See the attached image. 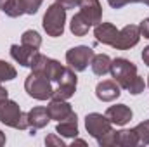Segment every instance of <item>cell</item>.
<instances>
[{
    "label": "cell",
    "instance_id": "6da1fadb",
    "mask_svg": "<svg viewBox=\"0 0 149 147\" xmlns=\"http://www.w3.org/2000/svg\"><path fill=\"white\" fill-rule=\"evenodd\" d=\"M0 123H3L5 126L16 128V130L30 128L28 112H23L19 104L10 99H5L0 102Z\"/></svg>",
    "mask_w": 149,
    "mask_h": 147
},
{
    "label": "cell",
    "instance_id": "7a4b0ae2",
    "mask_svg": "<svg viewBox=\"0 0 149 147\" xmlns=\"http://www.w3.org/2000/svg\"><path fill=\"white\" fill-rule=\"evenodd\" d=\"M24 90L30 97L37 99V101H50L52 95H54V87H52V81L42 73H31L26 76L24 80Z\"/></svg>",
    "mask_w": 149,
    "mask_h": 147
},
{
    "label": "cell",
    "instance_id": "3957f363",
    "mask_svg": "<svg viewBox=\"0 0 149 147\" xmlns=\"http://www.w3.org/2000/svg\"><path fill=\"white\" fill-rule=\"evenodd\" d=\"M109 73H111L113 80L120 85V88H123V90H128L130 87H132V83L137 80V66L132 62V61H128V59H125V57H116L114 61H111V69H109Z\"/></svg>",
    "mask_w": 149,
    "mask_h": 147
},
{
    "label": "cell",
    "instance_id": "277c9868",
    "mask_svg": "<svg viewBox=\"0 0 149 147\" xmlns=\"http://www.w3.org/2000/svg\"><path fill=\"white\" fill-rule=\"evenodd\" d=\"M64 23H66V9L59 5L57 2L47 7V12L43 16L42 26L49 37H63L64 33Z\"/></svg>",
    "mask_w": 149,
    "mask_h": 147
},
{
    "label": "cell",
    "instance_id": "5b68a950",
    "mask_svg": "<svg viewBox=\"0 0 149 147\" xmlns=\"http://www.w3.org/2000/svg\"><path fill=\"white\" fill-rule=\"evenodd\" d=\"M30 68H31V71H35V73L45 74L52 83H57V81L61 80V76L64 74V69H66L59 61L50 59V57H47V55H43V54H40V52H37V54L33 55V61H31Z\"/></svg>",
    "mask_w": 149,
    "mask_h": 147
},
{
    "label": "cell",
    "instance_id": "8992f818",
    "mask_svg": "<svg viewBox=\"0 0 149 147\" xmlns=\"http://www.w3.org/2000/svg\"><path fill=\"white\" fill-rule=\"evenodd\" d=\"M94 50L87 45H78V47H73L66 52V64L68 68H71L74 73H80V71H85L92 59H94Z\"/></svg>",
    "mask_w": 149,
    "mask_h": 147
},
{
    "label": "cell",
    "instance_id": "52a82bcc",
    "mask_svg": "<svg viewBox=\"0 0 149 147\" xmlns=\"http://www.w3.org/2000/svg\"><path fill=\"white\" fill-rule=\"evenodd\" d=\"M85 128L88 132L90 137L94 139H101L104 133L113 130V123L106 118V114L101 112H90L85 116Z\"/></svg>",
    "mask_w": 149,
    "mask_h": 147
},
{
    "label": "cell",
    "instance_id": "ba28073f",
    "mask_svg": "<svg viewBox=\"0 0 149 147\" xmlns=\"http://www.w3.org/2000/svg\"><path fill=\"white\" fill-rule=\"evenodd\" d=\"M76 83H78L76 73H74L71 68H66L64 69V74L57 81V87L54 88L52 99H63V101L71 99L74 95V92H76Z\"/></svg>",
    "mask_w": 149,
    "mask_h": 147
},
{
    "label": "cell",
    "instance_id": "9c48e42d",
    "mask_svg": "<svg viewBox=\"0 0 149 147\" xmlns=\"http://www.w3.org/2000/svg\"><path fill=\"white\" fill-rule=\"evenodd\" d=\"M141 40V31L137 24H127L123 30L118 31V37L113 42L111 47H114L116 50H128L132 47H135Z\"/></svg>",
    "mask_w": 149,
    "mask_h": 147
},
{
    "label": "cell",
    "instance_id": "30bf717a",
    "mask_svg": "<svg viewBox=\"0 0 149 147\" xmlns=\"http://www.w3.org/2000/svg\"><path fill=\"white\" fill-rule=\"evenodd\" d=\"M80 14L88 21L90 26H95L102 19V7L99 0H80L78 2Z\"/></svg>",
    "mask_w": 149,
    "mask_h": 147
},
{
    "label": "cell",
    "instance_id": "8fae6325",
    "mask_svg": "<svg viewBox=\"0 0 149 147\" xmlns=\"http://www.w3.org/2000/svg\"><path fill=\"white\" fill-rule=\"evenodd\" d=\"M95 95L102 102H113V101H116L121 95V88H120V85L114 80H104V81L97 83Z\"/></svg>",
    "mask_w": 149,
    "mask_h": 147
},
{
    "label": "cell",
    "instance_id": "7c38bea8",
    "mask_svg": "<svg viewBox=\"0 0 149 147\" xmlns=\"http://www.w3.org/2000/svg\"><path fill=\"white\" fill-rule=\"evenodd\" d=\"M132 116H134V112L127 104H116V106H109L106 109V118L116 126L127 125L132 119Z\"/></svg>",
    "mask_w": 149,
    "mask_h": 147
},
{
    "label": "cell",
    "instance_id": "4fadbf2b",
    "mask_svg": "<svg viewBox=\"0 0 149 147\" xmlns=\"http://www.w3.org/2000/svg\"><path fill=\"white\" fill-rule=\"evenodd\" d=\"M38 52V49H33V47H28V45H17V43H14V45H10V57L17 62V64H21V66H24V68H30V64H31V61H33V55Z\"/></svg>",
    "mask_w": 149,
    "mask_h": 147
},
{
    "label": "cell",
    "instance_id": "5bb4252c",
    "mask_svg": "<svg viewBox=\"0 0 149 147\" xmlns=\"http://www.w3.org/2000/svg\"><path fill=\"white\" fill-rule=\"evenodd\" d=\"M56 133L61 135V137H68V139L78 137V118H76V112H71L68 118L57 121Z\"/></svg>",
    "mask_w": 149,
    "mask_h": 147
},
{
    "label": "cell",
    "instance_id": "9a60e30c",
    "mask_svg": "<svg viewBox=\"0 0 149 147\" xmlns=\"http://www.w3.org/2000/svg\"><path fill=\"white\" fill-rule=\"evenodd\" d=\"M94 37L97 40V43L102 45H113V42L118 37V30L113 26L111 23H99L94 28Z\"/></svg>",
    "mask_w": 149,
    "mask_h": 147
},
{
    "label": "cell",
    "instance_id": "2e32d148",
    "mask_svg": "<svg viewBox=\"0 0 149 147\" xmlns=\"http://www.w3.org/2000/svg\"><path fill=\"white\" fill-rule=\"evenodd\" d=\"M47 111H49V116L50 119H56V121H61L64 118H68L73 109H71V104L63 101V99H50L49 106H47Z\"/></svg>",
    "mask_w": 149,
    "mask_h": 147
},
{
    "label": "cell",
    "instance_id": "e0dca14e",
    "mask_svg": "<svg viewBox=\"0 0 149 147\" xmlns=\"http://www.w3.org/2000/svg\"><path fill=\"white\" fill-rule=\"evenodd\" d=\"M28 121H30V128H45L50 121V116H49V111L47 107H42V106H37L33 109L28 111Z\"/></svg>",
    "mask_w": 149,
    "mask_h": 147
},
{
    "label": "cell",
    "instance_id": "ac0fdd59",
    "mask_svg": "<svg viewBox=\"0 0 149 147\" xmlns=\"http://www.w3.org/2000/svg\"><path fill=\"white\" fill-rule=\"evenodd\" d=\"M90 68H92L94 74L104 76V74L109 73V69H111V57L108 54H95L92 62H90Z\"/></svg>",
    "mask_w": 149,
    "mask_h": 147
},
{
    "label": "cell",
    "instance_id": "d6986e66",
    "mask_svg": "<svg viewBox=\"0 0 149 147\" xmlns=\"http://www.w3.org/2000/svg\"><path fill=\"white\" fill-rule=\"evenodd\" d=\"M92 26L88 24V21L80 14V12H76L73 17H71V23H70V30H71V33H73L74 37H85L87 33H88V30H90Z\"/></svg>",
    "mask_w": 149,
    "mask_h": 147
},
{
    "label": "cell",
    "instance_id": "ffe728a7",
    "mask_svg": "<svg viewBox=\"0 0 149 147\" xmlns=\"http://www.w3.org/2000/svg\"><path fill=\"white\" fill-rule=\"evenodd\" d=\"M114 137H116V146L120 147L139 146V139H137L135 130H120V132H114Z\"/></svg>",
    "mask_w": 149,
    "mask_h": 147
},
{
    "label": "cell",
    "instance_id": "44dd1931",
    "mask_svg": "<svg viewBox=\"0 0 149 147\" xmlns=\"http://www.w3.org/2000/svg\"><path fill=\"white\" fill-rule=\"evenodd\" d=\"M0 10H3L9 17H19V16H23V10H21L17 0H0Z\"/></svg>",
    "mask_w": 149,
    "mask_h": 147
},
{
    "label": "cell",
    "instance_id": "7402d4cb",
    "mask_svg": "<svg viewBox=\"0 0 149 147\" xmlns=\"http://www.w3.org/2000/svg\"><path fill=\"white\" fill-rule=\"evenodd\" d=\"M21 43H23V45H28V47H33V49H40V45H42V37L38 35L35 30H28V31L23 33Z\"/></svg>",
    "mask_w": 149,
    "mask_h": 147
},
{
    "label": "cell",
    "instance_id": "603a6c76",
    "mask_svg": "<svg viewBox=\"0 0 149 147\" xmlns=\"http://www.w3.org/2000/svg\"><path fill=\"white\" fill-rule=\"evenodd\" d=\"M17 76V71L12 64H9L7 61H0V83L2 81H10Z\"/></svg>",
    "mask_w": 149,
    "mask_h": 147
},
{
    "label": "cell",
    "instance_id": "cb8c5ba5",
    "mask_svg": "<svg viewBox=\"0 0 149 147\" xmlns=\"http://www.w3.org/2000/svg\"><path fill=\"white\" fill-rule=\"evenodd\" d=\"M17 2H19V7H21L23 14H28V16L37 14L40 5L43 3V0H17Z\"/></svg>",
    "mask_w": 149,
    "mask_h": 147
},
{
    "label": "cell",
    "instance_id": "d4e9b609",
    "mask_svg": "<svg viewBox=\"0 0 149 147\" xmlns=\"http://www.w3.org/2000/svg\"><path fill=\"white\" fill-rule=\"evenodd\" d=\"M134 130H135V133H137L139 144H142V146H148V144H149V119L142 121V123H139V125H137Z\"/></svg>",
    "mask_w": 149,
    "mask_h": 147
},
{
    "label": "cell",
    "instance_id": "484cf974",
    "mask_svg": "<svg viewBox=\"0 0 149 147\" xmlns=\"http://www.w3.org/2000/svg\"><path fill=\"white\" fill-rule=\"evenodd\" d=\"M97 142H99V146L102 147H113L116 146V137H114V132H108V133H104L101 139H97Z\"/></svg>",
    "mask_w": 149,
    "mask_h": 147
},
{
    "label": "cell",
    "instance_id": "4316f807",
    "mask_svg": "<svg viewBox=\"0 0 149 147\" xmlns=\"http://www.w3.org/2000/svg\"><path fill=\"white\" fill-rule=\"evenodd\" d=\"M45 144L47 146H56V147H64V140L61 139V135L57 137L56 133H52V135H49V137H45Z\"/></svg>",
    "mask_w": 149,
    "mask_h": 147
},
{
    "label": "cell",
    "instance_id": "83f0119b",
    "mask_svg": "<svg viewBox=\"0 0 149 147\" xmlns=\"http://www.w3.org/2000/svg\"><path fill=\"white\" fill-rule=\"evenodd\" d=\"M139 31H141V37H144V38H148L149 40V17H146V19L141 21V24H139Z\"/></svg>",
    "mask_w": 149,
    "mask_h": 147
},
{
    "label": "cell",
    "instance_id": "f1b7e54d",
    "mask_svg": "<svg viewBox=\"0 0 149 147\" xmlns=\"http://www.w3.org/2000/svg\"><path fill=\"white\" fill-rule=\"evenodd\" d=\"M56 2H57L59 5H63V7L68 10V9H74V7H78V2H80V0H56Z\"/></svg>",
    "mask_w": 149,
    "mask_h": 147
},
{
    "label": "cell",
    "instance_id": "f546056e",
    "mask_svg": "<svg viewBox=\"0 0 149 147\" xmlns=\"http://www.w3.org/2000/svg\"><path fill=\"white\" fill-rule=\"evenodd\" d=\"M108 3L111 5L113 9H121V7H125L127 3H130V0H108Z\"/></svg>",
    "mask_w": 149,
    "mask_h": 147
},
{
    "label": "cell",
    "instance_id": "4dcf8cb0",
    "mask_svg": "<svg viewBox=\"0 0 149 147\" xmlns=\"http://www.w3.org/2000/svg\"><path fill=\"white\" fill-rule=\"evenodd\" d=\"M142 61H144L146 66H149V45L144 47V50H142Z\"/></svg>",
    "mask_w": 149,
    "mask_h": 147
},
{
    "label": "cell",
    "instance_id": "1f68e13d",
    "mask_svg": "<svg viewBox=\"0 0 149 147\" xmlns=\"http://www.w3.org/2000/svg\"><path fill=\"white\" fill-rule=\"evenodd\" d=\"M5 99H9V92L2 87V83H0V102L2 101H5Z\"/></svg>",
    "mask_w": 149,
    "mask_h": 147
},
{
    "label": "cell",
    "instance_id": "d6a6232c",
    "mask_svg": "<svg viewBox=\"0 0 149 147\" xmlns=\"http://www.w3.org/2000/svg\"><path fill=\"white\" fill-rule=\"evenodd\" d=\"M130 3H144L149 7V0H130Z\"/></svg>",
    "mask_w": 149,
    "mask_h": 147
},
{
    "label": "cell",
    "instance_id": "836d02e7",
    "mask_svg": "<svg viewBox=\"0 0 149 147\" xmlns=\"http://www.w3.org/2000/svg\"><path fill=\"white\" fill-rule=\"evenodd\" d=\"M74 146H85V140H80V139H76L74 137V140H73V147Z\"/></svg>",
    "mask_w": 149,
    "mask_h": 147
},
{
    "label": "cell",
    "instance_id": "e575fe53",
    "mask_svg": "<svg viewBox=\"0 0 149 147\" xmlns=\"http://www.w3.org/2000/svg\"><path fill=\"white\" fill-rule=\"evenodd\" d=\"M2 146H5V133L0 130V147Z\"/></svg>",
    "mask_w": 149,
    "mask_h": 147
},
{
    "label": "cell",
    "instance_id": "d590c367",
    "mask_svg": "<svg viewBox=\"0 0 149 147\" xmlns=\"http://www.w3.org/2000/svg\"><path fill=\"white\" fill-rule=\"evenodd\" d=\"M148 87H149V76H148Z\"/></svg>",
    "mask_w": 149,
    "mask_h": 147
}]
</instances>
